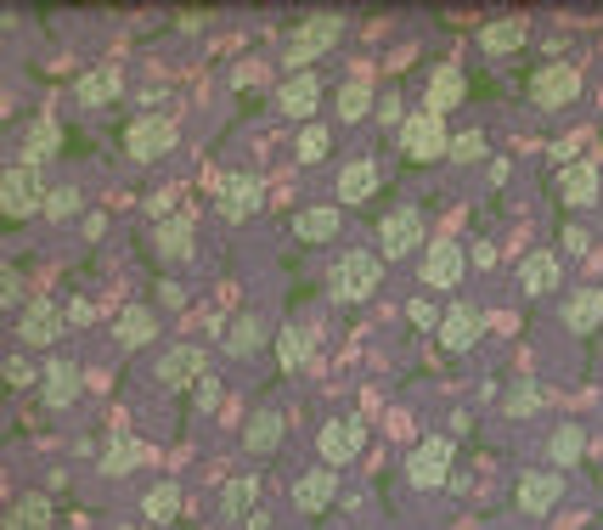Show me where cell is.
<instances>
[{
	"mask_svg": "<svg viewBox=\"0 0 603 530\" xmlns=\"http://www.w3.org/2000/svg\"><path fill=\"white\" fill-rule=\"evenodd\" d=\"M265 339H272L265 316H260V311H243V316H231V327H226V356H254Z\"/></svg>",
	"mask_w": 603,
	"mask_h": 530,
	"instance_id": "obj_32",
	"label": "cell"
},
{
	"mask_svg": "<svg viewBox=\"0 0 603 530\" xmlns=\"http://www.w3.org/2000/svg\"><path fill=\"white\" fill-rule=\"evenodd\" d=\"M215 401H220V384H215V378H204V384H197V412H209Z\"/></svg>",
	"mask_w": 603,
	"mask_h": 530,
	"instance_id": "obj_49",
	"label": "cell"
},
{
	"mask_svg": "<svg viewBox=\"0 0 603 530\" xmlns=\"http://www.w3.org/2000/svg\"><path fill=\"white\" fill-rule=\"evenodd\" d=\"M62 153V124L51 119V113H40V119H28V136H23V164H46V158H57Z\"/></svg>",
	"mask_w": 603,
	"mask_h": 530,
	"instance_id": "obj_28",
	"label": "cell"
},
{
	"mask_svg": "<svg viewBox=\"0 0 603 530\" xmlns=\"http://www.w3.org/2000/svg\"><path fill=\"white\" fill-rule=\"evenodd\" d=\"M339 28H345V17H339V12H311L305 23H293V28H288V40H282V62H288V74H305L322 51H333Z\"/></svg>",
	"mask_w": 603,
	"mask_h": 530,
	"instance_id": "obj_2",
	"label": "cell"
},
{
	"mask_svg": "<svg viewBox=\"0 0 603 530\" xmlns=\"http://www.w3.org/2000/svg\"><path fill=\"white\" fill-rule=\"evenodd\" d=\"M564 327L569 334H603V288H576L564 300Z\"/></svg>",
	"mask_w": 603,
	"mask_h": 530,
	"instance_id": "obj_24",
	"label": "cell"
},
{
	"mask_svg": "<svg viewBox=\"0 0 603 530\" xmlns=\"http://www.w3.org/2000/svg\"><path fill=\"white\" fill-rule=\"evenodd\" d=\"M197 373H204V350L197 345H170L153 361V378L164 389H186V384H197Z\"/></svg>",
	"mask_w": 603,
	"mask_h": 530,
	"instance_id": "obj_17",
	"label": "cell"
},
{
	"mask_svg": "<svg viewBox=\"0 0 603 530\" xmlns=\"http://www.w3.org/2000/svg\"><path fill=\"white\" fill-rule=\"evenodd\" d=\"M113 339H119L124 350L153 345V339H158V311H153V305H124V311L113 316Z\"/></svg>",
	"mask_w": 603,
	"mask_h": 530,
	"instance_id": "obj_23",
	"label": "cell"
},
{
	"mask_svg": "<svg viewBox=\"0 0 603 530\" xmlns=\"http://www.w3.org/2000/svg\"><path fill=\"white\" fill-rule=\"evenodd\" d=\"M581 457H587V429L581 423H558L547 435V462L553 469H569V462H581Z\"/></svg>",
	"mask_w": 603,
	"mask_h": 530,
	"instance_id": "obj_35",
	"label": "cell"
},
{
	"mask_svg": "<svg viewBox=\"0 0 603 530\" xmlns=\"http://www.w3.org/2000/svg\"><path fill=\"white\" fill-rule=\"evenodd\" d=\"M176 142H181V130H176V119H164V113H147V119H130L124 124V153L136 158V164L164 158Z\"/></svg>",
	"mask_w": 603,
	"mask_h": 530,
	"instance_id": "obj_7",
	"label": "cell"
},
{
	"mask_svg": "<svg viewBox=\"0 0 603 530\" xmlns=\"http://www.w3.org/2000/svg\"><path fill=\"white\" fill-rule=\"evenodd\" d=\"M451 457H457V446H451L446 435H423V441L407 451V480H412L418 491H441V485L451 480Z\"/></svg>",
	"mask_w": 603,
	"mask_h": 530,
	"instance_id": "obj_5",
	"label": "cell"
},
{
	"mask_svg": "<svg viewBox=\"0 0 603 530\" xmlns=\"http://www.w3.org/2000/svg\"><path fill=\"white\" fill-rule=\"evenodd\" d=\"M418 249H423V209H412V204L389 209V215L378 220V254H384V260H407V254H418Z\"/></svg>",
	"mask_w": 603,
	"mask_h": 530,
	"instance_id": "obj_8",
	"label": "cell"
},
{
	"mask_svg": "<svg viewBox=\"0 0 603 530\" xmlns=\"http://www.w3.org/2000/svg\"><path fill=\"white\" fill-rule=\"evenodd\" d=\"M468 272V249L441 238V243H429L423 249V288H457Z\"/></svg>",
	"mask_w": 603,
	"mask_h": 530,
	"instance_id": "obj_13",
	"label": "cell"
},
{
	"mask_svg": "<svg viewBox=\"0 0 603 530\" xmlns=\"http://www.w3.org/2000/svg\"><path fill=\"white\" fill-rule=\"evenodd\" d=\"M74 91H80V103H85V108H102V103H113V96L124 91V80H119L113 69H96V74H80Z\"/></svg>",
	"mask_w": 603,
	"mask_h": 530,
	"instance_id": "obj_38",
	"label": "cell"
},
{
	"mask_svg": "<svg viewBox=\"0 0 603 530\" xmlns=\"http://www.w3.org/2000/svg\"><path fill=\"white\" fill-rule=\"evenodd\" d=\"M316 451L327 469H345V462H355L366 451V423L355 412H339V418H327L322 423V435H316Z\"/></svg>",
	"mask_w": 603,
	"mask_h": 530,
	"instance_id": "obj_6",
	"label": "cell"
},
{
	"mask_svg": "<svg viewBox=\"0 0 603 530\" xmlns=\"http://www.w3.org/2000/svg\"><path fill=\"white\" fill-rule=\"evenodd\" d=\"M74 215H80V186H51L46 220H74Z\"/></svg>",
	"mask_w": 603,
	"mask_h": 530,
	"instance_id": "obj_43",
	"label": "cell"
},
{
	"mask_svg": "<svg viewBox=\"0 0 603 530\" xmlns=\"http://www.w3.org/2000/svg\"><path fill=\"white\" fill-rule=\"evenodd\" d=\"M441 316H446V311L434 305V300H423V293L407 305V322H412V327H441Z\"/></svg>",
	"mask_w": 603,
	"mask_h": 530,
	"instance_id": "obj_45",
	"label": "cell"
},
{
	"mask_svg": "<svg viewBox=\"0 0 603 530\" xmlns=\"http://www.w3.org/2000/svg\"><path fill=\"white\" fill-rule=\"evenodd\" d=\"M17 339H23V345H57V339H62V305L28 300V305L17 311Z\"/></svg>",
	"mask_w": 603,
	"mask_h": 530,
	"instance_id": "obj_19",
	"label": "cell"
},
{
	"mask_svg": "<svg viewBox=\"0 0 603 530\" xmlns=\"http://www.w3.org/2000/svg\"><path fill=\"white\" fill-rule=\"evenodd\" d=\"M519 288L530 293V300H535V293H553V288H558V254H553V249L524 254V260H519Z\"/></svg>",
	"mask_w": 603,
	"mask_h": 530,
	"instance_id": "obj_31",
	"label": "cell"
},
{
	"mask_svg": "<svg viewBox=\"0 0 603 530\" xmlns=\"http://www.w3.org/2000/svg\"><path fill=\"white\" fill-rule=\"evenodd\" d=\"M576 96H581V74L569 69V62H547V69L530 74V103H535V108L553 113V108H569Z\"/></svg>",
	"mask_w": 603,
	"mask_h": 530,
	"instance_id": "obj_9",
	"label": "cell"
},
{
	"mask_svg": "<svg viewBox=\"0 0 603 530\" xmlns=\"http://www.w3.org/2000/svg\"><path fill=\"white\" fill-rule=\"evenodd\" d=\"M0 373H7V384H12V389H28V384H40L35 361H23V356H7V361H0Z\"/></svg>",
	"mask_w": 603,
	"mask_h": 530,
	"instance_id": "obj_44",
	"label": "cell"
},
{
	"mask_svg": "<svg viewBox=\"0 0 603 530\" xmlns=\"http://www.w3.org/2000/svg\"><path fill=\"white\" fill-rule=\"evenodd\" d=\"M451 164H480L485 158V130H462V136H451Z\"/></svg>",
	"mask_w": 603,
	"mask_h": 530,
	"instance_id": "obj_41",
	"label": "cell"
},
{
	"mask_svg": "<svg viewBox=\"0 0 603 530\" xmlns=\"http://www.w3.org/2000/svg\"><path fill=\"white\" fill-rule=\"evenodd\" d=\"M119 530H158V525H119Z\"/></svg>",
	"mask_w": 603,
	"mask_h": 530,
	"instance_id": "obj_50",
	"label": "cell"
},
{
	"mask_svg": "<svg viewBox=\"0 0 603 530\" xmlns=\"http://www.w3.org/2000/svg\"><path fill=\"white\" fill-rule=\"evenodd\" d=\"M519 46H524V23L519 17H496V23L480 28V51H491V57H508Z\"/></svg>",
	"mask_w": 603,
	"mask_h": 530,
	"instance_id": "obj_37",
	"label": "cell"
},
{
	"mask_svg": "<svg viewBox=\"0 0 603 530\" xmlns=\"http://www.w3.org/2000/svg\"><path fill=\"white\" fill-rule=\"evenodd\" d=\"M260 204H265V181H260L254 170H231V176L220 181V192H215V209H220L226 220H249Z\"/></svg>",
	"mask_w": 603,
	"mask_h": 530,
	"instance_id": "obj_11",
	"label": "cell"
},
{
	"mask_svg": "<svg viewBox=\"0 0 603 530\" xmlns=\"http://www.w3.org/2000/svg\"><path fill=\"white\" fill-rule=\"evenodd\" d=\"M378 192V164L373 158H350L345 170H339V204H366V197Z\"/></svg>",
	"mask_w": 603,
	"mask_h": 530,
	"instance_id": "obj_29",
	"label": "cell"
},
{
	"mask_svg": "<svg viewBox=\"0 0 603 530\" xmlns=\"http://www.w3.org/2000/svg\"><path fill=\"white\" fill-rule=\"evenodd\" d=\"M327 153H333V130H327V124H305V130L293 136V158H299V164H322Z\"/></svg>",
	"mask_w": 603,
	"mask_h": 530,
	"instance_id": "obj_39",
	"label": "cell"
},
{
	"mask_svg": "<svg viewBox=\"0 0 603 530\" xmlns=\"http://www.w3.org/2000/svg\"><path fill=\"white\" fill-rule=\"evenodd\" d=\"M480 334H485V311H480L474 300H451L446 316H441V345H446L451 356H462V350L480 345Z\"/></svg>",
	"mask_w": 603,
	"mask_h": 530,
	"instance_id": "obj_12",
	"label": "cell"
},
{
	"mask_svg": "<svg viewBox=\"0 0 603 530\" xmlns=\"http://www.w3.org/2000/svg\"><path fill=\"white\" fill-rule=\"evenodd\" d=\"M558 243H564V254H587V249H592L587 226H564V231H558Z\"/></svg>",
	"mask_w": 603,
	"mask_h": 530,
	"instance_id": "obj_48",
	"label": "cell"
},
{
	"mask_svg": "<svg viewBox=\"0 0 603 530\" xmlns=\"http://www.w3.org/2000/svg\"><path fill=\"white\" fill-rule=\"evenodd\" d=\"M17 300H23V277L7 265V272H0V305H7V311H17ZM23 305H28V300H23Z\"/></svg>",
	"mask_w": 603,
	"mask_h": 530,
	"instance_id": "obj_46",
	"label": "cell"
},
{
	"mask_svg": "<svg viewBox=\"0 0 603 530\" xmlns=\"http://www.w3.org/2000/svg\"><path fill=\"white\" fill-rule=\"evenodd\" d=\"M553 186H558V204H564V209H592V204H598V192H603V170H598V158H576V164H564Z\"/></svg>",
	"mask_w": 603,
	"mask_h": 530,
	"instance_id": "obj_10",
	"label": "cell"
},
{
	"mask_svg": "<svg viewBox=\"0 0 603 530\" xmlns=\"http://www.w3.org/2000/svg\"><path fill=\"white\" fill-rule=\"evenodd\" d=\"M254 503H260V480L254 474H231L226 485H220V519L226 525H249V514H254Z\"/></svg>",
	"mask_w": 603,
	"mask_h": 530,
	"instance_id": "obj_26",
	"label": "cell"
},
{
	"mask_svg": "<svg viewBox=\"0 0 603 530\" xmlns=\"http://www.w3.org/2000/svg\"><path fill=\"white\" fill-rule=\"evenodd\" d=\"M542 401H547V395H542V384H514L508 389V401H502V412H508V418H535V412H542Z\"/></svg>",
	"mask_w": 603,
	"mask_h": 530,
	"instance_id": "obj_40",
	"label": "cell"
},
{
	"mask_svg": "<svg viewBox=\"0 0 603 530\" xmlns=\"http://www.w3.org/2000/svg\"><path fill=\"white\" fill-rule=\"evenodd\" d=\"M282 435H288L282 407H254V412L243 418V451H254V457H272V451L282 446Z\"/></svg>",
	"mask_w": 603,
	"mask_h": 530,
	"instance_id": "obj_14",
	"label": "cell"
},
{
	"mask_svg": "<svg viewBox=\"0 0 603 530\" xmlns=\"http://www.w3.org/2000/svg\"><path fill=\"white\" fill-rule=\"evenodd\" d=\"M197 249V220L192 215H170V220H153V254L158 260H192Z\"/></svg>",
	"mask_w": 603,
	"mask_h": 530,
	"instance_id": "obj_18",
	"label": "cell"
},
{
	"mask_svg": "<svg viewBox=\"0 0 603 530\" xmlns=\"http://www.w3.org/2000/svg\"><path fill=\"white\" fill-rule=\"evenodd\" d=\"M40 395H46V407H69V401H80V361L51 356L46 368H40Z\"/></svg>",
	"mask_w": 603,
	"mask_h": 530,
	"instance_id": "obj_21",
	"label": "cell"
},
{
	"mask_svg": "<svg viewBox=\"0 0 603 530\" xmlns=\"http://www.w3.org/2000/svg\"><path fill=\"white\" fill-rule=\"evenodd\" d=\"M277 108L288 113V119H305V124H316V108H322V74H288L282 80V91H277Z\"/></svg>",
	"mask_w": 603,
	"mask_h": 530,
	"instance_id": "obj_15",
	"label": "cell"
},
{
	"mask_svg": "<svg viewBox=\"0 0 603 530\" xmlns=\"http://www.w3.org/2000/svg\"><path fill=\"white\" fill-rule=\"evenodd\" d=\"M186 508V491L176 480H153L147 496H142V519L147 525H176V514Z\"/></svg>",
	"mask_w": 603,
	"mask_h": 530,
	"instance_id": "obj_27",
	"label": "cell"
},
{
	"mask_svg": "<svg viewBox=\"0 0 603 530\" xmlns=\"http://www.w3.org/2000/svg\"><path fill=\"white\" fill-rule=\"evenodd\" d=\"M378 108V91L366 85V80H345L339 91H333V113H339L345 124H355V119H366Z\"/></svg>",
	"mask_w": 603,
	"mask_h": 530,
	"instance_id": "obj_33",
	"label": "cell"
},
{
	"mask_svg": "<svg viewBox=\"0 0 603 530\" xmlns=\"http://www.w3.org/2000/svg\"><path fill=\"white\" fill-rule=\"evenodd\" d=\"M558 496H564L558 469H530V474L519 480V491H514V503H519L524 514H547V508H558Z\"/></svg>",
	"mask_w": 603,
	"mask_h": 530,
	"instance_id": "obj_22",
	"label": "cell"
},
{
	"mask_svg": "<svg viewBox=\"0 0 603 530\" xmlns=\"http://www.w3.org/2000/svg\"><path fill=\"white\" fill-rule=\"evenodd\" d=\"M373 113H378L384 130H400V124H407V103H400V91H395V85L378 91V108H373Z\"/></svg>",
	"mask_w": 603,
	"mask_h": 530,
	"instance_id": "obj_42",
	"label": "cell"
},
{
	"mask_svg": "<svg viewBox=\"0 0 603 530\" xmlns=\"http://www.w3.org/2000/svg\"><path fill=\"white\" fill-rule=\"evenodd\" d=\"M51 525H57V508L46 491H23L7 508V530H51Z\"/></svg>",
	"mask_w": 603,
	"mask_h": 530,
	"instance_id": "obj_25",
	"label": "cell"
},
{
	"mask_svg": "<svg viewBox=\"0 0 603 530\" xmlns=\"http://www.w3.org/2000/svg\"><path fill=\"white\" fill-rule=\"evenodd\" d=\"M400 153H407L412 164H441L446 153H451V130H446V119L441 113H412L407 124H400Z\"/></svg>",
	"mask_w": 603,
	"mask_h": 530,
	"instance_id": "obj_4",
	"label": "cell"
},
{
	"mask_svg": "<svg viewBox=\"0 0 603 530\" xmlns=\"http://www.w3.org/2000/svg\"><path fill=\"white\" fill-rule=\"evenodd\" d=\"M333 496H339V469H305L293 480V508L299 514H322V508H333Z\"/></svg>",
	"mask_w": 603,
	"mask_h": 530,
	"instance_id": "obj_20",
	"label": "cell"
},
{
	"mask_svg": "<svg viewBox=\"0 0 603 530\" xmlns=\"http://www.w3.org/2000/svg\"><path fill=\"white\" fill-rule=\"evenodd\" d=\"M462 96H468V80H462L457 62H434V69H429V85H423V108L446 119V113L462 103Z\"/></svg>",
	"mask_w": 603,
	"mask_h": 530,
	"instance_id": "obj_16",
	"label": "cell"
},
{
	"mask_svg": "<svg viewBox=\"0 0 603 530\" xmlns=\"http://www.w3.org/2000/svg\"><path fill=\"white\" fill-rule=\"evenodd\" d=\"M153 300H158L164 311H181V305H186V288H181V282H170V277H164V282L153 288Z\"/></svg>",
	"mask_w": 603,
	"mask_h": 530,
	"instance_id": "obj_47",
	"label": "cell"
},
{
	"mask_svg": "<svg viewBox=\"0 0 603 530\" xmlns=\"http://www.w3.org/2000/svg\"><path fill=\"white\" fill-rule=\"evenodd\" d=\"M339 226H345V215L333 204H311V209L293 215V238L299 243H333V231H339Z\"/></svg>",
	"mask_w": 603,
	"mask_h": 530,
	"instance_id": "obj_30",
	"label": "cell"
},
{
	"mask_svg": "<svg viewBox=\"0 0 603 530\" xmlns=\"http://www.w3.org/2000/svg\"><path fill=\"white\" fill-rule=\"evenodd\" d=\"M46 176H40V164H7V176H0V215L7 220H28V215H46Z\"/></svg>",
	"mask_w": 603,
	"mask_h": 530,
	"instance_id": "obj_3",
	"label": "cell"
},
{
	"mask_svg": "<svg viewBox=\"0 0 603 530\" xmlns=\"http://www.w3.org/2000/svg\"><path fill=\"white\" fill-rule=\"evenodd\" d=\"M272 345H277V368L293 373V368H305V361H311V327L305 322H288Z\"/></svg>",
	"mask_w": 603,
	"mask_h": 530,
	"instance_id": "obj_36",
	"label": "cell"
},
{
	"mask_svg": "<svg viewBox=\"0 0 603 530\" xmlns=\"http://www.w3.org/2000/svg\"><path fill=\"white\" fill-rule=\"evenodd\" d=\"M378 277H384V260L366 254V249H350V254L333 260V272H327V300L333 305H361L366 293H378Z\"/></svg>",
	"mask_w": 603,
	"mask_h": 530,
	"instance_id": "obj_1",
	"label": "cell"
},
{
	"mask_svg": "<svg viewBox=\"0 0 603 530\" xmlns=\"http://www.w3.org/2000/svg\"><path fill=\"white\" fill-rule=\"evenodd\" d=\"M142 462H147V446H142L136 435H113L108 451H102V474H108V480H124L130 469H142Z\"/></svg>",
	"mask_w": 603,
	"mask_h": 530,
	"instance_id": "obj_34",
	"label": "cell"
}]
</instances>
